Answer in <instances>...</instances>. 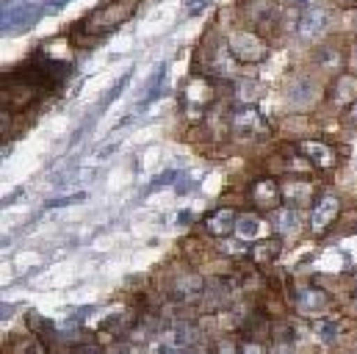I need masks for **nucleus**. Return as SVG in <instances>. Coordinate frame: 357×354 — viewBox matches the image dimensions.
<instances>
[{
	"instance_id": "nucleus-1",
	"label": "nucleus",
	"mask_w": 357,
	"mask_h": 354,
	"mask_svg": "<svg viewBox=\"0 0 357 354\" xmlns=\"http://www.w3.org/2000/svg\"><path fill=\"white\" fill-rule=\"evenodd\" d=\"M227 50L238 64H261L268 59V45L250 28H238L227 36Z\"/></svg>"
},
{
	"instance_id": "nucleus-2",
	"label": "nucleus",
	"mask_w": 357,
	"mask_h": 354,
	"mask_svg": "<svg viewBox=\"0 0 357 354\" xmlns=\"http://www.w3.org/2000/svg\"><path fill=\"white\" fill-rule=\"evenodd\" d=\"M230 125L238 139H264L268 133V122L255 105H238L230 116Z\"/></svg>"
},
{
	"instance_id": "nucleus-3",
	"label": "nucleus",
	"mask_w": 357,
	"mask_h": 354,
	"mask_svg": "<svg viewBox=\"0 0 357 354\" xmlns=\"http://www.w3.org/2000/svg\"><path fill=\"white\" fill-rule=\"evenodd\" d=\"M338 213H341V199H338L333 191L321 194V197L316 199L313 210H310V227H313V233H319V236L327 233L330 224L338 219Z\"/></svg>"
},
{
	"instance_id": "nucleus-4",
	"label": "nucleus",
	"mask_w": 357,
	"mask_h": 354,
	"mask_svg": "<svg viewBox=\"0 0 357 354\" xmlns=\"http://www.w3.org/2000/svg\"><path fill=\"white\" fill-rule=\"evenodd\" d=\"M327 20H330V17H327V11H324L321 6L305 8L302 17H299V22H296V36H299L302 42H316V39L324 33Z\"/></svg>"
},
{
	"instance_id": "nucleus-5",
	"label": "nucleus",
	"mask_w": 357,
	"mask_h": 354,
	"mask_svg": "<svg viewBox=\"0 0 357 354\" xmlns=\"http://www.w3.org/2000/svg\"><path fill=\"white\" fill-rule=\"evenodd\" d=\"M211 100H213V86L202 78H194L188 86L183 88V102H185V111H188L191 119H197L208 108Z\"/></svg>"
},
{
	"instance_id": "nucleus-6",
	"label": "nucleus",
	"mask_w": 357,
	"mask_h": 354,
	"mask_svg": "<svg viewBox=\"0 0 357 354\" xmlns=\"http://www.w3.org/2000/svg\"><path fill=\"white\" fill-rule=\"evenodd\" d=\"M250 197H252V202H255V208H261V210H271L282 197H280V185H277V180H271V177H258L255 183H252V188H250Z\"/></svg>"
},
{
	"instance_id": "nucleus-7",
	"label": "nucleus",
	"mask_w": 357,
	"mask_h": 354,
	"mask_svg": "<svg viewBox=\"0 0 357 354\" xmlns=\"http://www.w3.org/2000/svg\"><path fill=\"white\" fill-rule=\"evenodd\" d=\"M236 222H238V213L233 208H219L205 219V230L216 238H227L230 233H236Z\"/></svg>"
},
{
	"instance_id": "nucleus-8",
	"label": "nucleus",
	"mask_w": 357,
	"mask_h": 354,
	"mask_svg": "<svg viewBox=\"0 0 357 354\" xmlns=\"http://www.w3.org/2000/svg\"><path fill=\"white\" fill-rule=\"evenodd\" d=\"M327 302H330V299H327V293H324L321 288H296V293H294V305H296V310L305 313V316H313V313L324 310Z\"/></svg>"
},
{
	"instance_id": "nucleus-9",
	"label": "nucleus",
	"mask_w": 357,
	"mask_h": 354,
	"mask_svg": "<svg viewBox=\"0 0 357 354\" xmlns=\"http://www.w3.org/2000/svg\"><path fill=\"white\" fill-rule=\"evenodd\" d=\"M247 14H250V22L258 28L274 25L280 20V3L277 0H247Z\"/></svg>"
},
{
	"instance_id": "nucleus-10",
	"label": "nucleus",
	"mask_w": 357,
	"mask_h": 354,
	"mask_svg": "<svg viewBox=\"0 0 357 354\" xmlns=\"http://www.w3.org/2000/svg\"><path fill=\"white\" fill-rule=\"evenodd\" d=\"M299 153H302L305 161L313 164L316 169H330V167H335V153H333V147H327V144H321V141H302V144H299Z\"/></svg>"
},
{
	"instance_id": "nucleus-11",
	"label": "nucleus",
	"mask_w": 357,
	"mask_h": 354,
	"mask_svg": "<svg viewBox=\"0 0 357 354\" xmlns=\"http://www.w3.org/2000/svg\"><path fill=\"white\" fill-rule=\"evenodd\" d=\"M128 11L130 8H116V3H111V6H105L102 11H97L94 17L86 20V31H97V33H102V31H108V28H116L125 17H128Z\"/></svg>"
},
{
	"instance_id": "nucleus-12",
	"label": "nucleus",
	"mask_w": 357,
	"mask_h": 354,
	"mask_svg": "<svg viewBox=\"0 0 357 354\" xmlns=\"http://www.w3.org/2000/svg\"><path fill=\"white\" fill-rule=\"evenodd\" d=\"M199 338H202V335H199V330H197L194 324H188V321H178V324H172V327H169V332H167V338H164V341H167V344H172L175 349H183V352H185V349H194V346L199 344Z\"/></svg>"
},
{
	"instance_id": "nucleus-13",
	"label": "nucleus",
	"mask_w": 357,
	"mask_h": 354,
	"mask_svg": "<svg viewBox=\"0 0 357 354\" xmlns=\"http://www.w3.org/2000/svg\"><path fill=\"white\" fill-rule=\"evenodd\" d=\"M330 100L338 108H349L357 102V75H338V81L330 86Z\"/></svg>"
},
{
	"instance_id": "nucleus-14",
	"label": "nucleus",
	"mask_w": 357,
	"mask_h": 354,
	"mask_svg": "<svg viewBox=\"0 0 357 354\" xmlns=\"http://www.w3.org/2000/svg\"><path fill=\"white\" fill-rule=\"evenodd\" d=\"M271 230L280 238H291L299 233V213L294 208H277L271 216Z\"/></svg>"
},
{
	"instance_id": "nucleus-15",
	"label": "nucleus",
	"mask_w": 357,
	"mask_h": 354,
	"mask_svg": "<svg viewBox=\"0 0 357 354\" xmlns=\"http://www.w3.org/2000/svg\"><path fill=\"white\" fill-rule=\"evenodd\" d=\"M261 227H264V222H261V216H255V213H244V216H238V222H236V233H238L241 241H255V238L261 236Z\"/></svg>"
},
{
	"instance_id": "nucleus-16",
	"label": "nucleus",
	"mask_w": 357,
	"mask_h": 354,
	"mask_svg": "<svg viewBox=\"0 0 357 354\" xmlns=\"http://www.w3.org/2000/svg\"><path fill=\"white\" fill-rule=\"evenodd\" d=\"M250 255H252V261L261 266L271 263L277 255H280V241H261V244H255L252 249H250Z\"/></svg>"
},
{
	"instance_id": "nucleus-17",
	"label": "nucleus",
	"mask_w": 357,
	"mask_h": 354,
	"mask_svg": "<svg viewBox=\"0 0 357 354\" xmlns=\"http://www.w3.org/2000/svg\"><path fill=\"white\" fill-rule=\"evenodd\" d=\"M199 291H202V279L199 277H185V279L178 282V296H183V299H188V296H194Z\"/></svg>"
},
{
	"instance_id": "nucleus-18",
	"label": "nucleus",
	"mask_w": 357,
	"mask_h": 354,
	"mask_svg": "<svg viewBox=\"0 0 357 354\" xmlns=\"http://www.w3.org/2000/svg\"><path fill=\"white\" fill-rule=\"evenodd\" d=\"M310 86H313V84H310L307 78L296 81V84L291 86V100H294V102H305V100H310V94H313V91H310Z\"/></svg>"
},
{
	"instance_id": "nucleus-19",
	"label": "nucleus",
	"mask_w": 357,
	"mask_h": 354,
	"mask_svg": "<svg viewBox=\"0 0 357 354\" xmlns=\"http://www.w3.org/2000/svg\"><path fill=\"white\" fill-rule=\"evenodd\" d=\"M316 332H319V338H321L324 344H333V341L338 338V332H341V327H338L335 321H321V324L316 327Z\"/></svg>"
},
{
	"instance_id": "nucleus-20",
	"label": "nucleus",
	"mask_w": 357,
	"mask_h": 354,
	"mask_svg": "<svg viewBox=\"0 0 357 354\" xmlns=\"http://www.w3.org/2000/svg\"><path fill=\"white\" fill-rule=\"evenodd\" d=\"M285 194H288V197H294V194H296V202H307V197H310V185H307V183H296V180H294V183L285 188Z\"/></svg>"
},
{
	"instance_id": "nucleus-21",
	"label": "nucleus",
	"mask_w": 357,
	"mask_h": 354,
	"mask_svg": "<svg viewBox=\"0 0 357 354\" xmlns=\"http://www.w3.org/2000/svg\"><path fill=\"white\" fill-rule=\"evenodd\" d=\"M316 59H319V64H321V67H338V64H341V53L327 50V47H324V50H321Z\"/></svg>"
},
{
	"instance_id": "nucleus-22",
	"label": "nucleus",
	"mask_w": 357,
	"mask_h": 354,
	"mask_svg": "<svg viewBox=\"0 0 357 354\" xmlns=\"http://www.w3.org/2000/svg\"><path fill=\"white\" fill-rule=\"evenodd\" d=\"M164 75H167V64H161V67L155 70V75H153V81L147 84V88H150V100H153V97L158 94V84L164 81Z\"/></svg>"
},
{
	"instance_id": "nucleus-23",
	"label": "nucleus",
	"mask_w": 357,
	"mask_h": 354,
	"mask_svg": "<svg viewBox=\"0 0 357 354\" xmlns=\"http://www.w3.org/2000/svg\"><path fill=\"white\" fill-rule=\"evenodd\" d=\"M86 199V194L81 191V194H73V197H61V199H50L47 202V208H61V205H70V202H84Z\"/></svg>"
},
{
	"instance_id": "nucleus-24",
	"label": "nucleus",
	"mask_w": 357,
	"mask_h": 354,
	"mask_svg": "<svg viewBox=\"0 0 357 354\" xmlns=\"http://www.w3.org/2000/svg\"><path fill=\"white\" fill-rule=\"evenodd\" d=\"M225 252H230V255H247L250 247H241V241H225Z\"/></svg>"
},
{
	"instance_id": "nucleus-25",
	"label": "nucleus",
	"mask_w": 357,
	"mask_h": 354,
	"mask_svg": "<svg viewBox=\"0 0 357 354\" xmlns=\"http://www.w3.org/2000/svg\"><path fill=\"white\" fill-rule=\"evenodd\" d=\"M208 3H211V0H188V3H185V14H191V17H194L197 11L208 8Z\"/></svg>"
},
{
	"instance_id": "nucleus-26",
	"label": "nucleus",
	"mask_w": 357,
	"mask_h": 354,
	"mask_svg": "<svg viewBox=\"0 0 357 354\" xmlns=\"http://www.w3.org/2000/svg\"><path fill=\"white\" fill-rule=\"evenodd\" d=\"M111 354H139V346H133V344H116Z\"/></svg>"
},
{
	"instance_id": "nucleus-27",
	"label": "nucleus",
	"mask_w": 357,
	"mask_h": 354,
	"mask_svg": "<svg viewBox=\"0 0 357 354\" xmlns=\"http://www.w3.org/2000/svg\"><path fill=\"white\" fill-rule=\"evenodd\" d=\"M175 177H178V172H164V175L158 177L155 183H153V188H161V185H169V183H175Z\"/></svg>"
},
{
	"instance_id": "nucleus-28",
	"label": "nucleus",
	"mask_w": 357,
	"mask_h": 354,
	"mask_svg": "<svg viewBox=\"0 0 357 354\" xmlns=\"http://www.w3.org/2000/svg\"><path fill=\"white\" fill-rule=\"evenodd\" d=\"M155 352H158V354H185L183 349H175V346H172V344H167V341H161Z\"/></svg>"
},
{
	"instance_id": "nucleus-29",
	"label": "nucleus",
	"mask_w": 357,
	"mask_h": 354,
	"mask_svg": "<svg viewBox=\"0 0 357 354\" xmlns=\"http://www.w3.org/2000/svg\"><path fill=\"white\" fill-rule=\"evenodd\" d=\"M241 354H266V352H264V346H261V344H247V346L241 349Z\"/></svg>"
},
{
	"instance_id": "nucleus-30",
	"label": "nucleus",
	"mask_w": 357,
	"mask_h": 354,
	"mask_svg": "<svg viewBox=\"0 0 357 354\" xmlns=\"http://www.w3.org/2000/svg\"><path fill=\"white\" fill-rule=\"evenodd\" d=\"M216 354H238V349H236L233 344H227V341H225V344H219V349H216Z\"/></svg>"
},
{
	"instance_id": "nucleus-31",
	"label": "nucleus",
	"mask_w": 357,
	"mask_h": 354,
	"mask_svg": "<svg viewBox=\"0 0 357 354\" xmlns=\"http://www.w3.org/2000/svg\"><path fill=\"white\" fill-rule=\"evenodd\" d=\"M347 122H349L352 128H357V102H355V105H349V114H347Z\"/></svg>"
},
{
	"instance_id": "nucleus-32",
	"label": "nucleus",
	"mask_w": 357,
	"mask_h": 354,
	"mask_svg": "<svg viewBox=\"0 0 357 354\" xmlns=\"http://www.w3.org/2000/svg\"><path fill=\"white\" fill-rule=\"evenodd\" d=\"M64 3H67V0H56V3H53V6H47V11H50V14H53V11H59V8H64Z\"/></svg>"
},
{
	"instance_id": "nucleus-33",
	"label": "nucleus",
	"mask_w": 357,
	"mask_h": 354,
	"mask_svg": "<svg viewBox=\"0 0 357 354\" xmlns=\"http://www.w3.org/2000/svg\"><path fill=\"white\" fill-rule=\"evenodd\" d=\"M84 354H102V352H100V349H94V346H86V349H84Z\"/></svg>"
},
{
	"instance_id": "nucleus-34",
	"label": "nucleus",
	"mask_w": 357,
	"mask_h": 354,
	"mask_svg": "<svg viewBox=\"0 0 357 354\" xmlns=\"http://www.w3.org/2000/svg\"><path fill=\"white\" fill-rule=\"evenodd\" d=\"M185 354H208V352H202V349H197V346H194V349H185Z\"/></svg>"
},
{
	"instance_id": "nucleus-35",
	"label": "nucleus",
	"mask_w": 357,
	"mask_h": 354,
	"mask_svg": "<svg viewBox=\"0 0 357 354\" xmlns=\"http://www.w3.org/2000/svg\"><path fill=\"white\" fill-rule=\"evenodd\" d=\"M274 354H294V352H291V349H277Z\"/></svg>"
},
{
	"instance_id": "nucleus-36",
	"label": "nucleus",
	"mask_w": 357,
	"mask_h": 354,
	"mask_svg": "<svg viewBox=\"0 0 357 354\" xmlns=\"http://www.w3.org/2000/svg\"><path fill=\"white\" fill-rule=\"evenodd\" d=\"M344 3H357V0H344Z\"/></svg>"
},
{
	"instance_id": "nucleus-37",
	"label": "nucleus",
	"mask_w": 357,
	"mask_h": 354,
	"mask_svg": "<svg viewBox=\"0 0 357 354\" xmlns=\"http://www.w3.org/2000/svg\"><path fill=\"white\" fill-rule=\"evenodd\" d=\"M355 305H357V288H355Z\"/></svg>"
},
{
	"instance_id": "nucleus-38",
	"label": "nucleus",
	"mask_w": 357,
	"mask_h": 354,
	"mask_svg": "<svg viewBox=\"0 0 357 354\" xmlns=\"http://www.w3.org/2000/svg\"><path fill=\"white\" fill-rule=\"evenodd\" d=\"M299 3H305V0H299Z\"/></svg>"
}]
</instances>
